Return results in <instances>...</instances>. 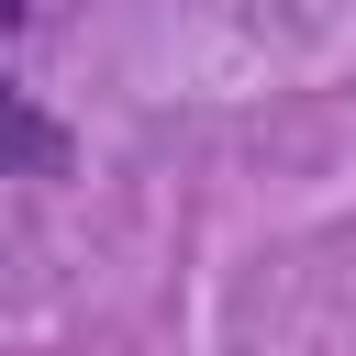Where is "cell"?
I'll return each instance as SVG.
<instances>
[{"mask_svg":"<svg viewBox=\"0 0 356 356\" xmlns=\"http://www.w3.org/2000/svg\"><path fill=\"white\" fill-rule=\"evenodd\" d=\"M67 156H78V145H67V122H56V111H33V100L0 78V178H67Z\"/></svg>","mask_w":356,"mask_h":356,"instance_id":"1","label":"cell"},{"mask_svg":"<svg viewBox=\"0 0 356 356\" xmlns=\"http://www.w3.org/2000/svg\"><path fill=\"white\" fill-rule=\"evenodd\" d=\"M11 22H33V0H0V33H11Z\"/></svg>","mask_w":356,"mask_h":356,"instance_id":"2","label":"cell"}]
</instances>
